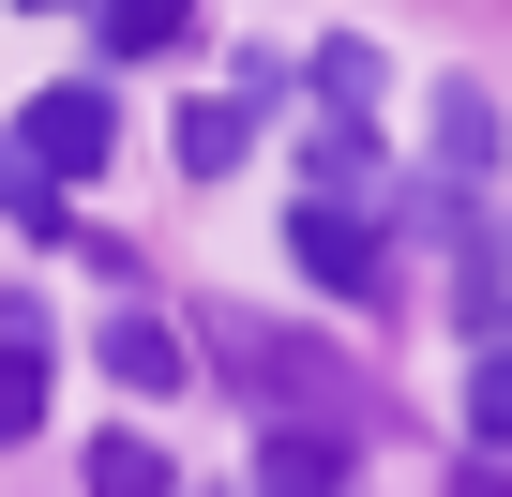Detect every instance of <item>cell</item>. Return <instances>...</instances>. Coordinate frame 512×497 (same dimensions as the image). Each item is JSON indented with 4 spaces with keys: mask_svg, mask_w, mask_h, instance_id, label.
I'll return each instance as SVG.
<instances>
[{
    "mask_svg": "<svg viewBox=\"0 0 512 497\" xmlns=\"http://www.w3.org/2000/svg\"><path fill=\"white\" fill-rule=\"evenodd\" d=\"M196 31V0H106V61H166Z\"/></svg>",
    "mask_w": 512,
    "mask_h": 497,
    "instance_id": "ba28073f",
    "label": "cell"
},
{
    "mask_svg": "<svg viewBox=\"0 0 512 497\" xmlns=\"http://www.w3.org/2000/svg\"><path fill=\"white\" fill-rule=\"evenodd\" d=\"M362 166H377V136H362V121H317V136H302V181H317V196H347Z\"/></svg>",
    "mask_w": 512,
    "mask_h": 497,
    "instance_id": "8fae6325",
    "label": "cell"
},
{
    "mask_svg": "<svg viewBox=\"0 0 512 497\" xmlns=\"http://www.w3.org/2000/svg\"><path fill=\"white\" fill-rule=\"evenodd\" d=\"M0 226H31V241L61 226V181H31V151H16V136H0Z\"/></svg>",
    "mask_w": 512,
    "mask_h": 497,
    "instance_id": "7c38bea8",
    "label": "cell"
},
{
    "mask_svg": "<svg viewBox=\"0 0 512 497\" xmlns=\"http://www.w3.org/2000/svg\"><path fill=\"white\" fill-rule=\"evenodd\" d=\"M317 91H332V121H362V106H377V46L332 31V46H317Z\"/></svg>",
    "mask_w": 512,
    "mask_h": 497,
    "instance_id": "30bf717a",
    "label": "cell"
},
{
    "mask_svg": "<svg viewBox=\"0 0 512 497\" xmlns=\"http://www.w3.org/2000/svg\"><path fill=\"white\" fill-rule=\"evenodd\" d=\"M91 497H181V467H166V437H91Z\"/></svg>",
    "mask_w": 512,
    "mask_h": 497,
    "instance_id": "52a82bcc",
    "label": "cell"
},
{
    "mask_svg": "<svg viewBox=\"0 0 512 497\" xmlns=\"http://www.w3.org/2000/svg\"><path fill=\"white\" fill-rule=\"evenodd\" d=\"M31 16H46V0H31Z\"/></svg>",
    "mask_w": 512,
    "mask_h": 497,
    "instance_id": "5bb4252c",
    "label": "cell"
},
{
    "mask_svg": "<svg viewBox=\"0 0 512 497\" xmlns=\"http://www.w3.org/2000/svg\"><path fill=\"white\" fill-rule=\"evenodd\" d=\"M347 437L332 422H272V437H256V497H347Z\"/></svg>",
    "mask_w": 512,
    "mask_h": 497,
    "instance_id": "277c9868",
    "label": "cell"
},
{
    "mask_svg": "<svg viewBox=\"0 0 512 497\" xmlns=\"http://www.w3.org/2000/svg\"><path fill=\"white\" fill-rule=\"evenodd\" d=\"M166 151H181L196 181H226V166L256 151V106H226V91H211V106H181V136H166Z\"/></svg>",
    "mask_w": 512,
    "mask_h": 497,
    "instance_id": "8992f818",
    "label": "cell"
},
{
    "mask_svg": "<svg viewBox=\"0 0 512 497\" xmlns=\"http://www.w3.org/2000/svg\"><path fill=\"white\" fill-rule=\"evenodd\" d=\"M287 257L332 287V302H377L392 287V226H362L347 196H302V226H287Z\"/></svg>",
    "mask_w": 512,
    "mask_h": 497,
    "instance_id": "7a4b0ae2",
    "label": "cell"
},
{
    "mask_svg": "<svg viewBox=\"0 0 512 497\" xmlns=\"http://www.w3.org/2000/svg\"><path fill=\"white\" fill-rule=\"evenodd\" d=\"M46 377H61V347H46V332L0 347V437H31V422H46Z\"/></svg>",
    "mask_w": 512,
    "mask_h": 497,
    "instance_id": "9c48e42d",
    "label": "cell"
},
{
    "mask_svg": "<svg viewBox=\"0 0 512 497\" xmlns=\"http://www.w3.org/2000/svg\"><path fill=\"white\" fill-rule=\"evenodd\" d=\"M512 151H497V91L482 76H437V196H467V181H497Z\"/></svg>",
    "mask_w": 512,
    "mask_h": 497,
    "instance_id": "3957f363",
    "label": "cell"
},
{
    "mask_svg": "<svg viewBox=\"0 0 512 497\" xmlns=\"http://www.w3.org/2000/svg\"><path fill=\"white\" fill-rule=\"evenodd\" d=\"M16 151H31V181H61V196H76V181H91V166L121 151V106H106L91 76H61V91H31V121H16Z\"/></svg>",
    "mask_w": 512,
    "mask_h": 497,
    "instance_id": "6da1fadb",
    "label": "cell"
},
{
    "mask_svg": "<svg viewBox=\"0 0 512 497\" xmlns=\"http://www.w3.org/2000/svg\"><path fill=\"white\" fill-rule=\"evenodd\" d=\"M106 377H121V392H181V332H166L151 302H121V317H106Z\"/></svg>",
    "mask_w": 512,
    "mask_h": 497,
    "instance_id": "5b68a950",
    "label": "cell"
},
{
    "mask_svg": "<svg viewBox=\"0 0 512 497\" xmlns=\"http://www.w3.org/2000/svg\"><path fill=\"white\" fill-rule=\"evenodd\" d=\"M467 437L512 452V347H482V377H467Z\"/></svg>",
    "mask_w": 512,
    "mask_h": 497,
    "instance_id": "4fadbf2b",
    "label": "cell"
}]
</instances>
